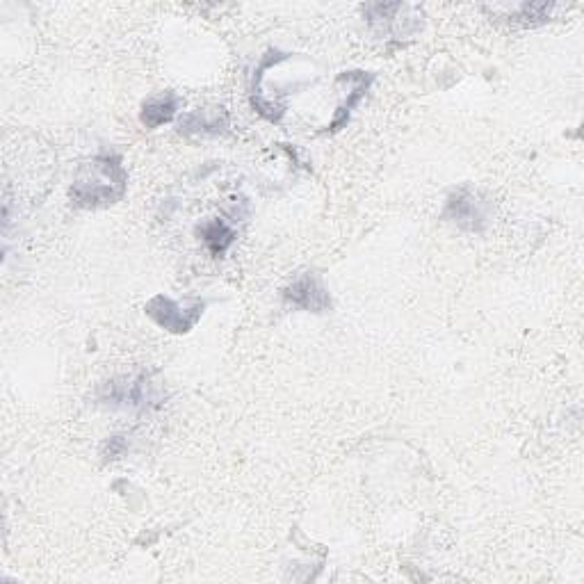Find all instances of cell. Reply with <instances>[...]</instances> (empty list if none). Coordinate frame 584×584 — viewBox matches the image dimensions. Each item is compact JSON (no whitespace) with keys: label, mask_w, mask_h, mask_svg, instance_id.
<instances>
[{"label":"cell","mask_w":584,"mask_h":584,"mask_svg":"<svg viewBox=\"0 0 584 584\" xmlns=\"http://www.w3.org/2000/svg\"><path fill=\"white\" fill-rule=\"evenodd\" d=\"M101 397L105 404L121 409H142L156 400L149 391V384H144V379L112 381V384L105 386V393Z\"/></svg>","instance_id":"5"},{"label":"cell","mask_w":584,"mask_h":584,"mask_svg":"<svg viewBox=\"0 0 584 584\" xmlns=\"http://www.w3.org/2000/svg\"><path fill=\"white\" fill-rule=\"evenodd\" d=\"M445 217L466 231H482L486 224V204L480 201L473 190H457L448 199Z\"/></svg>","instance_id":"3"},{"label":"cell","mask_w":584,"mask_h":584,"mask_svg":"<svg viewBox=\"0 0 584 584\" xmlns=\"http://www.w3.org/2000/svg\"><path fill=\"white\" fill-rule=\"evenodd\" d=\"M226 126H229V115H226L224 108L190 112V115H185V119L181 121L183 133L219 135V133L226 131Z\"/></svg>","instance_id":"6"},{"label":"cell","mask_w":584,"mask_h":584,"mask_svg":"<svg viewBox=\"0 0 584 584\" xmlns=\"http://www.w3.org/2000/svg\"><path fill=\"white\" fill-rule=\"evenodd\" d=\"M201 235H204L206 245L213 256H224L226 249H229L235 240L233 229H229V226H226L224 222H219V219H215V222H208L204 229H201Z\"/></svg>","instance_id":"8"},{"label":"cell","mask_w":584,"mask_h":584,"mask_svg":"<svg viewBox=\"0 0 584 584\" xmlns=\"http://www.w3.org/2000/svg\"><path fill=\"white\" fill-rule=\"evenodd\" d=\"M178 110V99L174 94H165V96H158V99H151L144 103L142 108V124L146 128H158L162 124H167V121H172L174 115Z\"/></svg>","instance_id":"7"},{"label":"cell","mask_w":584,"mask_h":584,"mask_svg":"<svg viewBox=\"0 0 584 584\" xmlns=\"http://www.w3.org/2000/svg\"><path fill=\"white\" fill-rule=\"evenodd\" d=\"M126 172L117 158H96L80 169L71 188V197L78 206L99 208L117 204L126 192Z\"/></svg>","instance_id":"1"},{"label":"cell","mask_w":584,"mask_h":584,"mask_svg":"<svg viewBox=\"0 0 584 584\" xmlns=\"http://www.w3.org/2000/svg\"><path fill=\"white\" fill-rule=\"evenodd\" d=\"M283 295H286L292 306L304 308V311L311 313H327L331 308L329 292L315 274H302V277H297Z\"/></svg>","instance_id":"4"},{"label":"cell","mask_w":584,"mask_h":584,"mask_svg":"<svg viewBox=\"0 0 584 584\" xmlns=\"http://www.w3.org/2000/svg\"><path fill=\"white\" fill-rule=\"evenodd\" d=\"M144 311L165 331H172V334H188L194 324L199 322L201 313H204V304L201 302L178 304L165 295H156L149 304H146Z\"/></svg>","instance_id":"2"}]
</instances>
